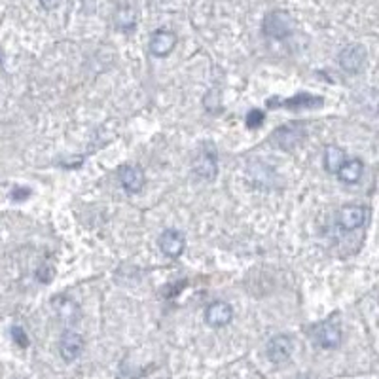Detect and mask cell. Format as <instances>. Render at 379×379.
Wrapping results in <instances>:
<instances>
[{
  "mask_svg": "<svg viewBox=\"0 0 379 379\" xmlns=\"http://www.w3.org/2000/svg\"><path fill=\"white\" fill-rule=\"evenodd\" d=\"M84 338L80 336L78 332L74 330H65L61 334V340H59V353L65 363H72L76 360L82 351H84Z\"/></svg>",
  "mask_w": 379,
  "mask_h": 379,
  "instance_id": "obj_11",
  "label": "cell"
},
{
  "mask_svg": "<svg viewBox=\"0 0 379 379\" xmlns=\"http://www.w3.org/2000/svg\"><path fill=\"white\" fill-rule=\"evenodd\" d=\"M194 173L205 181H213L218 173V159H216L214 148H211L209 144H203V150L199 152V156L194 161Z\"/></svg>",
  "mask_w": 379,
  "mask_h": 379,
  "instance_id": "obj_9",
  "label": "cell"
},
{
  "mask_svg": "<svg viewBox=\"0 0 379 379\" xmlns=\"http://www.w3.org/2000/svg\"><path fill=\"white\" fill-rule=\"evenodd\" d=\"M294 19L288 12L284 10H273L269 12L268 16L264 17V23H262V31L268 38L273 40H284L288 38L294 32Z\"/></svg>",
  "mask_w": 379,
  "mask_h": 379,
  "instance_id": "obj_1",
  "label": "cell"
},
{
  "mask_svg": "<svg viewBox=\"0 0 379 379\" xmlns=\"http://www.w3.org/2000/svg\"><path fill=\"white\" fill-rule=\"evenodd\" d=\"M296 379H311V378H308V376H300V378H296Z\"/></svg>",
  "mask_w": 379,
  "mask_h": 379,
  "instance_id": "obj_21",
  "label": "cell"
},
{
  "mask_svg": "<svg viewBox=\"0 0 379 379\" xmlns=\"http://www.w3.org/2000/svg\"><path fill=\"white\" fill-rule=\"evenodd\" d=\"M323 104V97L311 93H298L290 97V99H284V101H279V99H269L268 101V106H283L288 111H313V108H319Z\"/></svg>",
  "mask_w": 379,
  "mask_h": 379,
  "instance_id": "obj_5",
  "label": "cell"
},
{
  "mask_svg": "<svg viewBox=\"0 0 379 379\" xmlns=\"http://www.w3.org/2000/svg\"><path fill=\"white\" fill-rule=\"evenodd\" d=\"M246 127L249 129H258V127L266 122V114L264 111H258V108H253V111L246 114Z\"/></svg>",
  "mask_w": 379,
  "mask_h": 379,
  "instance_id": "obj_17",
  "label": "cell"
},
{
  "mask_svg": "<svg viewBox=\"0 0 379 379\" xmlns=\"http://www.w3.org/2000/svg\"><path fill=\"white\" fill-rule=\"evenodd\" d=\"M29 194H31V192H29V190H14V198L17 199V201H21V199H25L27 198V196H29Z\"/></svg>",
  "mask_w": 379,
  "mask_h": 379,
  "instance_id": "obj_20",
  "label": "cell"
},
{
  "mask_svg": "<svg viewBox=\"0 0 379 379\" xmlns=\"http://www.w3.org/2000/svg\"><path fill=\"white\" fill-rule=\"evenodd\" d=\"M370 214V209L364 205H356V203H351V205H343L338 213V224H340L341 229L345 231H355V229L363 228L366 224V218Z\"/></svg>",
  "mask_w": 379,
  "mask_h": 379,
  "instance_id": "obj_4",
  "label": "cell"
},
{
  "mask_svg": "<svg viewBox=\"0 0 379 379\" xmlns=\"http://www.w3.org/2000/svg\"><path fill=\"white\" fill-rule=\"evenodd\" d=\"M118 179L122 182V188L126 190L127 194H139L144 184H146V176L139 165H131L126 163L118 169Z\"/></svg>",
  "mask_w": 379,
  "mask_h": 379,
  "instance_id": "obj_7",
  "label": "cell"
},
{
  "mask_svg": "<svg viewBox=\"0 0 379 379\" xmlns=\"http://www.w3.org/2000/svg\"><path fill=\"white\" fill-rule=\"evenodd\" d=\"M366 47L363 44H349L340 51L338 56V63H340L341 71L347 74H360L366 67Z\"/></svg>",
  "mask_w": 379,
  "mask_h": 379,
  "instance_id": "obj_3",
  "label": "cell"
},
{
  "mask_svg": "<svg viewBox=\"0 0 379 379\" xmlns=\"http://www.w3.org/2000/svg\"><path fill=\"white\" fill-rule=\"evenodd\" d=\"M158 246L167 258H179L186 249V237L179 229L169 228L158 237Z\"/></svg>",
  "mask_w": 379,
  "mask_h": 379,
  "instance_id": "obj_6",
  "label": "cell"
},
{
  "mask_svg": "<svg viewBox=\"0 0 379 379\" xmlns=\"http://www.w3.org/2000/svg\"><path fill=\"white\" fill-rule=\"evenodd\" d=\"M116 25H118L122 31H133L135 25H137V17L131 8H122L116 14Z\"/></svg>",
  "mask_w": 379,
  "mask_h": 379,
  "instance_id": "obj_16",
  "label": "cell"
},
{
  "mask_svg": "<svg viewBox=\"0 0 379 379\" xmlns=\"http://www.w3.org/2000/svg\"><path fill=\"white\" fill-rule=\"evenodd\" d=\"M306 137V127L300 122H290L284 126L277 127L275 131L271 133V142L279 146L281 150L290 152L294 150Z\"/></svg>",
  "mask_w": 379,
  "mask_h": 379,
  "instance_id": "obj_2",
  "label": "cell"
},
{
  "mask_svg": "<svg viewBox=\"0 0 379 379\" xmlns=\"http://www.w3.org/2000/svg\"><path fill=\"white\" fill-rule=\"evenodd\" d=\"M315 341L323 349H338L341 345V328L332 321L321 323L315 328Z\"/></svg>",
  "mask_w": 379,
  "mask_h": 379,
  "instance_id": "obj_13",
  "label": "cell"
},
{
  "mask_svg": "<svg viewBox=\"0 0 379 379\" xmlns=\"http://www.w3.org/2000/svg\"><path fill=\"white\" fill-rule=\"evenodd\" d=\"M292 349V338L290 336H284V334H279V336H275V338H271L268 341L266 353H268V358L273 364H283L286 360H290Z\"/></svg>",
  "mask_w": 379,
  "mask_h": 379,
  "instance_id": "obj_8",
  "label": "cell"
},
{
  "mask_svg": "<svg viewBox=\"0 0 379 379\" xmlns=\"http://www.w3.org/2000/svg\"><path fill=\"white\" fill-rule=\"evenodd\" d=\"M364 174V163L363 159L358 158H347V161L341 165V169L338 171V179H340L343 184H356L360 182Z\"/></svg>",
  "mask_w": 379,
  "mask_h": 379,
  "instance_id": "obj_15",
  "label": "cell"
},
{
  "mask_svg": "<svg viewBox=\"0 0 379 379\" xmlns=\"http://www.w3.org/2000/svg\"><path fill=\"white\" fill-rule=\"evenodd\" d=\"M233 321V308L228 301H213L205 309V323L213 328H224Z\"/></svg>",
  "mask_w": 379,
  "mask_h": 379,
  "instance_id": "obj_10",
  "label": "cell"
},
{
  "mask_svg": "<svg viewBox=\"0 0 379 379\" xmlns=\"http://www.w3.org/2000/svg\"><path fill=\"white\" fill-rule=\"evenodd\" d=\"M176 34L167 29H158L150 36V54L154 57H167L176 46Z\"/></svg>",
  "mask_w": 379,
  "mask_h": 379,
  "instance_id": "obj_12",
  "label": "cell"
},
{
  "mask_svg": "<svg viewBox=\"0 0 379 379\" xmlns=\"http://www.w3.org/2000/svg\"><path fill=\"white\" fill-rule=\"evenodd\" d=\"M63 0H40V6L44 10H56L61 6Z\"/></svg>",
  "mask_w": 379,
  "mask_h": 379,
  "instance_id": "obj_19",
  "label": "cell"
},
{
  "mask_svg": "<svg viewBox=\"0 0 379 379\" xmlns=\"http://www.w3.org/2000/svg\"><path fill=\"white\" fill-rule=\"evenodd\" d=\"M347 161V152L343 150L338 144H328L324 148L323 156V165L324 171L330 174H338V171L341 169V165Z\"/></svg>",
  "mask_w": 379,
  "mask_h": 379,
  "instance_id": "obj_14",
  "label": "cell"
},
{
  "mask_svg": "<svg viewBox=\"0 0 379 379\" xmlns=\"http://www.w3.org/2000/svg\"><path fill=\"white\" fill-rule=\"evenodd\" d=\"M12 336H14V341H16L19 347H27L29 345V338H27V334L21 326H14L12 328Z\"/></svg>",
  "mask_w": 379,
  "mask_h": 379,
  "instance_id": "obj_18",
  "label": "cell"
}]
</instances>
